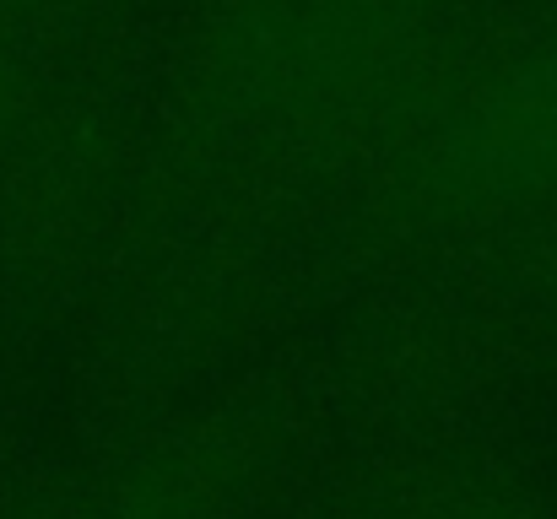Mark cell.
I'll return each mask as SVG.
<instances>
[{
  "instance_id": "6da1fadb",
  "label": "cell",
  "mask_w": 557,
  "mask_h": 519,
  "mask_svg": "<svg viewBox=\"0 0 557 519\" xmlns=\"http://www.w3.org/2000/svg\"><path fill=\"white\" fill-rule=\"evenodd\" d=\"M455 163L466 169L471 184H493V189L557 184V65L493 98L460 131Z\"/></svg>"
}]
</instances>
